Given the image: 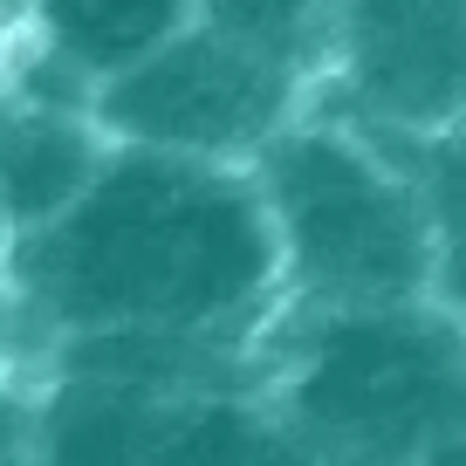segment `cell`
Returning <instances> with one entry per match:
<instances>
[{
    "instance_id": "8992f818",
    "label": "cell",
    "mask_w": 466,
    "mask_h": 466,
    "mask_svg": "<svg viewBox=\"0 0 466 466\" xmlns=\"http://www.w3.org/2000/svg\"><path fill=\"white\" fill-rule=\"evenodd\" d=\"M178 405L186 398H158L124 378L56 370L35 398V452L42 466H151Z\"/></svg>"
},
{
    "instance_id": "277c9868",
    "label": "cell",
    "mask_w": 466,
    "mask_h": 466,
    "mask_svg": "<svg viewBox=\"0 0 466 466\" xmlns=\"http://www.w3.org/2000/svg\"><path fill=\"white\" fill-rule=\"evenodd\" d=\"M302 103L309 76L254 56L248 42H233L206 21H186L145 62L89 89V124L103 131V145L248 172L268 137L302 116Z\"/></svg>"
},
{
    "instance_id": "9c48e42d",
    "label": "cell",
    "mask_w": 466,
    "mask_h": 466,
    "mask_svg": "<svg viewBox=\"0 0 466 466\" xmlns=\"http://www.w3.org/2000/svg\"><path fill=\"white\" fill-rule=\"evenodd\" d=\"M405 165L425 213V302L466 322V131L452 137H384Z\"/></svg>"
},
{
    "instance_id": "30bf717a",
    "label": "cell",
    "mask_w": 466,
    "mask_h": 466,
    "mask_svg": "<svg viewBox=\"0 0 466 466\" xmlns=\"http://www.w3.org/2000/svg\"><path fill=\"white\" fill-rule=\"evenodd\" d=\"M151 466H309V452L261 391H213L172 411Z\"/></svg>"
},
{
    "instance_id": "5b68a950",
    "label": "cell",
    "mask_w": 466,
    "mask_h": 466,
    "mask_svg": "<svg viewBox=\"0 0 466 466\" xmlns=\"http://www.w3.org/2000/svg\"><path fill=\"white\" fill-rule=\"evenodd\" d=\"M309 103L370 137L466 131V0H329Z\"/></svg>"
},
{
    "instance_id": "52a82bcc",
    "label": "cell",
    "mask_w": 466,
    "mask_h": 466,
    "mask_svg": "<svg viewBox=\"0 0 466 466\" xmlns=\"http://www.w3.org/2000/svg\"><path fill=\"white\" fill-rule=\"evenodd\" d=\"M103 131L89 110H56V103H7L0 110V227L28 240L42 233L103 165Z\"/></svg>"
},
{
    "instance_id": "6da1fadb",
    "label": "cell",
    "mask_w": 466,
    "mask_h": 466,
    "mask_svg": "<svg viewBox=\"0 0 466 466\" xmlns=\"http://www.w3.org/2000/svg\"><path fill=\"white\" fill-rule=\"evenodd\" d=\"M21 302L69 336H199L261 350L281 316L268 213L240 165L110 145L42 233L15 240Z\"/></svg>"
},
{
    "instance_id": "8fae6325",
    "label": "cell",
    "mask_w": 466,
    "mask_h": 466,
    "mask_svg": "<svg viewBox=\"0 0 466 466\" xmlns=\"http://www.w3.org/2000/svg\"><path fill=\"white\" fill-rule=\"evenodd\" d=\"M199 21L281 69L309 76L322 69V35H329V0H199Z\"/></svg>"
},
{
    "instance_id": "ba28073f",
    "label": "cell",
    "mask_w": 466,
    "mask_h": 466,
    "mask_svg": "<svg viewBox=\"0 0 466 466\" xmlns=\"http://www.w3.org/2000/svg\"><path fill=\"white\" fill-rule=\"evenodd\" d=\"M28 15L42 56L96 89L116 69L145 62L158 42H172L186 21H199V0H28Z\"/></svg>"
},
{
    "instance_id": "7a4b0ae2",
    "label": "cell",
    "mask_w": 466,
    "mask_h": 466,
    "mask_svg": "<svg viewBox=\"0 0 466 466\" xmlns=\"http://www.w3.org/2000/svg\"><path fill=\"white\" fill-rule=\"evenodd\" d=\"M261 398L309 460L425 466L466 439V322L432 302L281 309Z\"/></svg>"
},
{
    "instance_id": "3957f363",
    "label": "cell",
    "mask_w": 466,
    "mask_h": 466,
    "mask_svg": "<svg viewBox=\"0 0 466 466\" xmlns=\"http://www.w3.org/2000/svg\"><path fill=\"white\" fill-rule=\"evenodd\" d=\"M281 268V309L425 302V213L384 137L302 103L248 165Z\"/></svg>"
},
{
    "instance_id": "7c38bea8",
    "label": "cell",
    "mask_w": 466,
    "mask_h": 466,
    "mask_svg": "<svg viewBox=\"0 0 466 466\" xmlns=\"http://www.w3.org/2000/svg\"><path fill=\"white\" fill-rule=\"evenodd\" d=\"M309 466H364V460H309Z\"/></svg>"
}]
</instances>
